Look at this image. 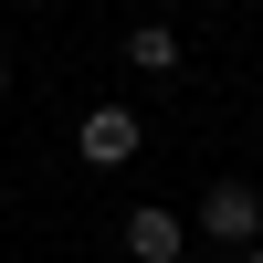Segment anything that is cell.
I'll use <instances>...</instances> for the list:
<instances>
[{"label": "cell", "instance_id": "3957f363", "mask_svg": "<svg viewBox=\"0 0 263 263\" xmlns=\"http://www.w3.org/2000/svg\"><path fill=\"white\" fill-rule=\"evenodd\" d=\"M179 242H190V221H179V211H158V200H147V211H126V263H179Z\"/></svg>", "mask_w": 263, "mask_h": 263}, {"label": "cell", "instance_id": "5b68a950", "mask_svg": "<svg viewBox=\"0 0 263 263\" xmlns=\"http://www.w3.org/2000/svg\"><path fill=\"white\" fill-rule=\"evenodd\" d=\"M242 263H263V242H242Z\"/></svg>", "mask_w": 263, "mask_h": 263}, {"label": "cell", "instance_id": "277c9868", "mask_svg": "<svg viewBox=\"0 0 263 263\" xmlns=\"http://www.w3.org/2000/svg\"><path fill=\"white\" fill-rule=\"evenodd\" d=\"M126 63H137V74H179V32H168V21H137V32H126Z\"/></svg>", "mask_w": 263, "mask_h": 263}, {"label": "cell", "instance_id": "7a4b0ae2", "mask_svg": "<svg viewBox=\"0 0 263 263\" xmlns=\"http://www.w3.org/2000/svg\"><path fill=\"white\" fill-rule=\"evenodd\" d=\"M74 147H84V168H126L147 147V126H137V105H95V116L74 126Z\"/></svg>", "mask_w": 263, "mask_h": 263}, {"label": "cell", "instance_id": "6da1fadb", "mask_svg": "<svg viewBox=\"0 0 263 263\" xmlns=\"http://www.w3.org/2000/svg\"><path fill=\"white\" fill-rule=\"evenodd\" d=\"M190 232H211L221 253L263 242V190H253V179H211V190H200V211H190Z\"/></svg>", "mask_w": 263, "mask_h": 263}, {"label": "cell", "instance_id": "8992f818", "mask_svg": "<svg viewBox=\"0 0 263 263\" xmlns=\"http://www.w3.org/2000/svg\"><path fill=\"white\" fill-rule=\"evenodd\" d=\"M0 95H11V63H0Z\"/></svg>", "mask_w": 263, "mask_h": 263}]
</instances>
